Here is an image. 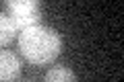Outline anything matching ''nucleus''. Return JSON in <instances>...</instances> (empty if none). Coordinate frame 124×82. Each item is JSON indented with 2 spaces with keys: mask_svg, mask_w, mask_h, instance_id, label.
Wrapping results in <instances>:
<instances>
[{
  "mask_svg": "<svg viewBox=\"0 0 124 82\" xmlns=\"http://www.w3.org/2000/svg\"><path fill=\"white\" fill-rule=\"evenodd\" d=\"M44 82H77V74L68 66H54L46 72Z\"/></svg>",
  "mask_w": 124,
  "mask_h": 82,
  "instance_id": "obj_4",
  "label": "nucleus"
},
{
  "mask_svg": "<svg viewBox=\"0 0 124 82\" xmlns=\"http://www.w3.org/2000/svg\"><path fill=\"white\" fill-rule=\"evenodd\" d=\"M17 41L25 60H29L35 66H46L54 62L62 51V37L58 35V31L41 23L23 29Z\"/></svg>",
  "mask_w": 124,
  "mask_h": 82,
  "instance_id": "obj_1",
  "label": "nucleus"
},
{
  "mask_svg": "<svg viewBox=\"0 0 124 82\" xmlns=\"http://www.w3.org/2000/svg\"><path fill=\"white\" fill-rule=\"evenodd\" d=\"M21 76V60L8 49H0V82H15Z\"/></svg>",
  "mask_w": 124,
  "mask_h": 82,
  "instance_id": "obj_3",
  "label": "nucleus"
},
{
  "mask_svg": "<svg viewBox=\"0 0 124 82\" xmlns=\"http://www.w3.org/2000/svg\"><path fill=\"white\" fill-rule=\"evenodd\" d=\"M15 37H17V27L13 25L6 13H0V47L15 41Z\"/></svg>",
  "mask_w": 124,
  "mask_h": 82,
  "instance_id": "obj_5",
  "label": "nucleus"
},
{
  "mask_svg": "<svg viewBox=\"0 0 124 82\" xmlns=\"http://www.w3.org/2000/svg\"><path fill=\"white\" fill-rule=\"evenodd\" d=\"M25 82H33V80H25Z\"/></svg>",
  "mask_w": 124,
  "mask_h": 82,
  "instance_id": "obj_6",
  "label": "nucleus"
},
{
  "mask_svg": "<svg viewBox=\"0 0 124 82\" xmlns=\"http://www.w3.org/2000/svg\"><path fill=\"white\" fill-rule=\"evenodd\" d=\"M4 13L8 14L17 31H23L33 25H39L41 4L37 0H8L4 4Z\"/></svg>",
  "mask_w": 124,
  "mask_h": 82,
  "instance_id": "obj_2",
  "label": "nucleus"
}]
</instances>
